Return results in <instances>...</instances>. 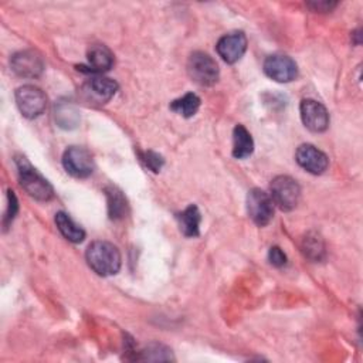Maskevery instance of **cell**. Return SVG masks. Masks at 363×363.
<instances>
[{
  "label": "cell",
  "instance_id": "obj_1",
  "mask_svg": "<svg viewBox=\"0 0 363 363\" xmlns=\"http://www.w3.org/2000/svg\"><path fill=\"white\" fill-rule=\"evenodd\" d=\"M85 258L94 272L101 277L115 275L121 268V252L108 241H94L88 245Z\"/></svg>",
  "mask_w": 363,
  "mask_h": 363
},
{
  "label": "cell",
  "instance_id": "obj_2",
  "mask_svg": "<svg viewBox=\"0 0 363 363\" xmlns=\"http://www.w3.org/2000/svg\"><path fill=\"white\" fill-rule=\"evenodd\" d=\"M16 163L18 169L20 184L31 197L47 201L54 196L51 184L24 157L17 159Z\"/></svg>",
  "mask_w": 363,
  "mask_h": 363
},
{
  "label": "cell",
  "instance_id": "obj_3",
  "mask_svg": "<svg viewBox=\"0 0 363 363\" xmlns=\"http://www.w3.org/2000/svg\"><path fill=\"white\" fill-rule=\"evenodd\" d=\"M187 72L190 78L201 86H210L218 79L217 62L203 51H194L190 54L187 60Z\"/></svg>",
  "mask_w": 363,
  "mask_h": 363
},
{
  "label": "cell",
  "instance_id": "obj_4",
  "mask_svg": "<svg viewBox=\"0 0 363 363\" xmlns=\"http://www.w3.org/2000/svg\"><path fill=\"white\" fill-rule=\"evenodd\" d=\"M271 199L284 211H291L296 207L301 197V187L291 176H277L271 182Z\"/></svg>",
  "mask_w": 363,
  "mask_h": 363
},
{
  "label": "cell",
  "instance_id": "obj_5",
  "mask_svg": "<svg viewBox=\"0 0 363 363\" xmlns=\"http://www.w3.org/2000/svg\"><path fill=\"white\" fill-rule=\"evenodd\" d=\"M14 96L21 115L28 119L40 116L47 106L45 94L34 85H23L17 88Z\"/></svg>",
  "mask_w": 363,
  "mask_h": 363
},
{
  "label": "cell",
  "instance_id": "obj_6",
  "mask_svg": "<svg viewBox=\"0 0 363 363\" xmlns=\"http://www.w3.org/2000/svg\"><path fill=\"white\" fill-rule=\"evenodd\" d=\"M247 211L257 225L264 227L272 220L274 201L264 190L252 189L247 194Z\"/></svg>",
  "mask_w": 363,
  "mask_h": 363
},
{
  "label": "cell",
  "instance_id": "obj_7",
  "mask_svg": "<svg viewBox=\"0 0 363 363\" xmlns=\"http://www.w3.org/2000/svg\"><path fill=\"white\" fill-rule=\"evenodd\" d=\"M62 166L67 173L74 177L84 179L92 174L94 172V159L92 155L79 146L68 147L62 155Z\"/></svg>",
  "mask_w": 363,
  "mask_h": 363
},
{
  "label": "cell",
  "instance_id": "obj_8",
  "mask_svg": "<svg viewBox=\"0 0 363 363\" xmlns=\"http://www.w3.org/2000/svg\"><path fill=\"white\" fill-rule=\"evenodd\" d=\"M264 72L277 82H291L298 75V67L291 57L272 54L264 61Z\"/></svg>",
  "mask_w": 363,
  "mask_h": 363
},
{
  "label": "cell",
  "instance_id": "obj_9",
  "mask_svg": "<svg viewBox=\"0 0 363 363\" xmlns=\"http://www.w3.org/2000/svg\"><path fill=\"white\" fill-rule=\"evenodd\" d=\"M118 84L106 77H94L86 81L82 88L81 94L86 102L92 104H106L116 92Z\"/></svg>",
  "mask_w": 363,
  "mask_h": 363
},
{
  "label": "cell",
  "instance_id": "obj_10",
  "mask_svg": "<svg viewBox=\"0 0 363 363\" xmlns=\"http://www.w3.org/2000/svg\"><path fill=\"white\" fill-rule=\"evenodd\" d=\"M303 125L312 132H323L329 126V113L326 108L315 99H303L299 106Z\"/></svg>",
  "mask_w": 363,
  "mask_h": 363
},
{
  "label": "cell",
  "instance_id": "obj_11",
  "mask_svg": "<svg viewBox=\"0 0 363 363\" xmlns=\"http://www.w3.org/2000/svg\"><path fill=\"white\" fill-rule=\"evenodd\" d=\"M11 69L24 78H35L41 75L44 69L43 58L33 50H24L16 52L10 60Z\"/></svg>",
  "mask_w": 363,
  "mask_h": 363
},
{
  "label": "cell",
  "instance_id": "obj_12",
  "mask_svg": "<svg viewBox=\"0 0 363 363\" xmlns=\"http://www.w3.org/2000/svg\"><path fill=\"white\" fill-rule=\"evenodd\" d=\"M216 48L218 55L227 64H234L244 55L247 50V37L242 31L228 33L218 40Z\"/></svg>",
  "mask_w": 363,
  "mask_h": 363
},
{
  "label": "cell",
  "instance_id": "obj_13",
  "mask_svg": "<svg viewBox=\"0 0 363 363\" xmlns=\"http://www.w3.org/2000/svg\"><path fill=\"white\" fill-rule=\"evenodd\" d=\"M295 159L302 169L312 174H322L329 166L328 156L322 150L309 143L301 145L296 149Z\"/></svg>",
  "mask_w": 363,
  "mask_h": 363
},
{
  "label": "cell",
  "instance_id": "obj_14",
  "mask_svg": "<svg viewBox=\"0 0 363 363\" xmlns=\"http://www.w3.org/2000/svg\"><path fill=\"white\" fill-rule=\"evenodd\" d=\"M113 64V54L105 45H92L88 51V64L78 67V69L88 74H101L108 71Z\"/></svg>",
  "mask_w": 363,
  "mask_h": 363
},
{
  "label": "cell",
  "instance_id": "obj_15",
  "mask_svg": "<svg viewBox=\"0 0 363 363\" xmlns=\"http://www.w3.org/2000/svg\"><path fill=\"white\" fill-rule=\"evenodd\" d=\"M179 225L180 231L186 237H197L200 234V221H201V214L197 208L196 204H190L186 207L179 216Z\"/></svg>",
  "mask_w": 363,
  "mask_h": 363
},
{
  "label": "cell",
  "instance_id": "obj_16",
  "mask_svg": "<svg viewBox=\"0 0 363 363\" xmlns=\"http://www.w3.org/2000/svg\"><path fill=\"white\" fill-rule=\"evenodd\" d=\"M254 150V140L250 132L242 126L237 125L233 130V156L235 159L248 157Z\"/></svg>",
  "mask_w": 363,
  "mask_h": 363
},
{
  "label": "cell",
  "instance_id": "obj_17",
  "mask_svg": "<svg viewBox=\"0 0 363 363\" xmlns=\"http://www.w3.org/2000/svg\"><path fill=\"white\" fill-rule=\"evenodd\" d=\"M55 224L60 233L71 242H81L85 238V231L74 223V220L64 211H58L55 214Z\"/></svg>",
  "mask_w": 363,
  "mask_h": 363
},
{
  "label": "cell",
  "instance_id": "obj_18",
  "mask_svg": "<svg viewBox=\"0 0 363 363\" xmlns=\"http://www.w3.org/2000/svg\"><path fill=\"white\" fill-rule=\"evenodd\" d=\"M106 200H108V213L112 220L122 218L126 214V199L123 197L122 191L113 186L105 189Z\"/></svg>",
  "mask_w": 363,
  "mask_h": 363
},
{
  "label": "cell",
  "instance_id": "obj_19",
  "mask_svg": "<svg viewBox=\"0 0 363 363\" xmlns=\"http://www.w3.org/2000/svg\"><path fill=\"white\" fill-rule=\"evenodd\" d=\"M199 108H200V98L193 92H189L182 98L174 99L170 104V109L184 118L193 116L199 111Z\"/></svg>",
  "mask_w": 363,
  "mask_h": 363
},
{
  "label": "cell",
  "instance_id": "obj_20",
  "mask_svg": "<svg viewBox=\"0 0 363 363\" xmlns=\"http://www.w3.org/2000/svg\"><path fill=\"white\" fill-rule=\"evenodd\" d=\"M55 119L61 128H74L78 122V113L69 104H60L58 108L55 106Z\"/></svg>",
  "mask_w": 363,
  "mask_h": 363
},
{
  "label": "cell",
  "instance_id": "obj_21",
  "mask_svg": "<svg viewBox=\"0 0 363 363\" xmlns=\"http://www.w3.org/2000/svg\"><path fill=\"white\" fill-rule=\"evenodd\" d=\"M302 250L305 255L313 261H319L325 254V247L322 240L318 235H311V234L303 238Z\"/></svg>",
  "mask_w": 363,
  "mask_h": 363
},
{
  "label": "cell",
  "instance_id": "obj_22",
  "mask_svg": "<svg viewBox=\"0 0 363 363\" xmlns=\"http://www.w3.org/2000/svg\"><path fill=\"white\" fill-rule=\"evenodd\" d=\"M172 350L162 346V345H150L142 352V359L146 360H170L172 359Z\"/></svg>",
  "mask_w": 363,
  "mask_h": 363
},
{
  "label": "cell",
  "instance_id": "obj_23",
  "mask_svg": "<svg viewBox=\"0 0 363 363\" xmlns=\"http://www.w3.org/2000/svg\"><path fill=\"white\" fill-rule=\"evenodd\" d=\"M139 157H140V160L145 163V166H146L147 169H150L152 172H155V173H157V172L162 169L163 163H164L163 157H162L160 155H157L156 152H152V150L140 152V153H139Z\"/></svg>",
  "mask_w": 363,
  "mask_h": 363
},
{
  "label": "cell",
  "instance_id": "obj_24",
  "mask_svg": "<svg viewBox=\"0 0 363 363\" xmlns=\"http://www.w3.org/2000/svg\"><path fill=\"white\" fill-rule=\"evenodd\" d=\"M7 211H6V216H4V225H7L9 223L13 221L14 216L17 214V210H18V201H17V197L14 194L13 190H9L7 191Z\"/></svg>",
  "mask_w": 363,
  "mask_h": 363
},
{
  "label": "cell",
  "instance_id": "obj_25",
  "mask_svg": "<svg viewBox=\"0 0 363 363\" xmlns=\"http://www.w3.org/2000/svg\"><path fill=\"white\" fill-rule=\"evenodd\" d=\"M268 259L274 267H284L286 264V255L279 247H271L268 251Z\"/></svg>",
  "mask_w": 363,
  "mask_h": 363
},
{
  "label": "cell",
  "instance_id": "obj_26",
  "mask_svg": "<svg viewBox=\"0 0 363 363\" xmlns=\"http://www.w3.org/2000/svg\"><path fill=\"white\" fill-rule=\"evenodd\" d=\"M311 7H313L315 10H322V11H329L330 9H333L336 6V3H329V1H318V3H309Z\"/></svg>",
  "mask_w": 363,
  "mask_h": 363
}]
</instances>
